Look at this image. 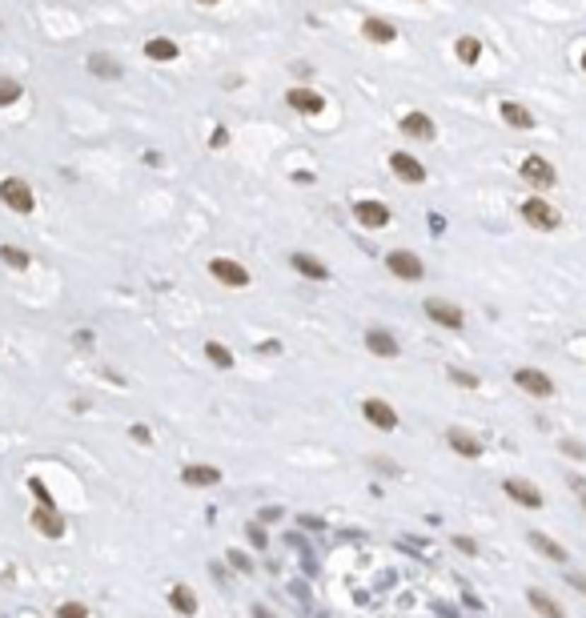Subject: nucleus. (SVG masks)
<instances>
[{
  "label": "nucleus",
  "instance_id": "4",
  "mask_svg": "<svg viewBox=\"0 0 586 618\" xmlns=\"http://www.w3.org/2000/svg\"><path fill=\"white\" fill-rule=\"evenodd\" d=\"M522 217H526V225H534V229H558V209H554V205H546L542 197L526 201Z\"/></svg>",
  "mask_w": 586,
  "mask_h": 618
},
{
  "label": "nucleus",
  "instance_id": "22",
  "mask_svg": "<svg viewBox=\"0 0 586 618\" xmlns=\"http://www.w3.org/2000/svg\"><path fill=\"white\" fill-rule=\"evenodd\" d=\"M145 57H149V61H177V45L165 40V37H153L149 45H145Z\"/></svg>",
  "mask_w": 586,
  "mask_h": 618
},
{
  "label": "nucleus",
  "instance_id": "32",
  "mask_svg": "<svg viewBox=\"0 0 586 618\" xmlns=\"http://www.w3.org/2000/svg\"><path fill=\"white\" fill-rule=\"evenodd\" d=\"M450 382H458V385H478L474 373H462V370H450Z\"/></svg>",
  "mask_w": 586,
  "mask_h": 618
},
{
  "label": "nucleus",
  "instance_id": "30",
  "mask_svg": "<svg viewBox=\"0 0 586 618\" xmlns=\"http://www.w3.org/2000/svg\"><path fill=\"white\" fill-rule=\"evenodd\" d=\"M562 450H566L570 457H586V445H582V442H574V438H562Z\"/></svg>",
  "mask_w": 586,
  "mask_h": 618
},
{
  "label": "nucleus",
  "instance_id": "28",
  "mask_svg": "<svg viewBox=\"0 0 586 618\" xmlns=\"http://www.w3.org/2000/svg\"><path fill=\"white\" fill-rule=\"evenodd\" d=\"M0 257H4V265H13V269H28V253H25V249L0 245Z\"/></svg>",
  "mask_w": 586,
  "mask_h": 618
},
{
  "label": "nucleus",
  "instance_id": "25",
  "mask_svg": "<svg viewBox=\"0 0 586 618\" xmlns=\"http://www.w3.org/2000/svg\"><path fill=\"white\" fill-rule=\"evenodd\" d=\"M530 542H534V550H542L546 558H554V562H566V550H562L558 542H550L542 530H530Z\"/></svg>",
  "mask_w": 586,
  "mask_h": 618
},
{
  "label": "nucleus",
  "instance_id": "24",
  "mask_svg": "<svg viewBox=\"0 0 586 618\" xmlns=\"http://www.w3.org/2000/svg\"><path fill=\"white\" fill-rule=\"evenodd\" d=\"M454 52H458V61H462V64H474L478 57H482V40H478V37H458Z\"/></svg>",
  "mask_w": 586,
  "mask_h": 618
},
{
  "label": "nucleus",
  "instance_id": "7",
  "mask_svg": "<svg viewBox=\"0 0 586 618\" xmlns=\"http://www.w3.org/2000/svg\"><path fill=\"white\" fill-rule=\"evenodd\" d=\"M426 313H430V322H438V325H446V330H462V309L458 305H450V301H442V297H434V301H426Z\"/></svg>",
  "mask_w": 586,
  "mask_h": 618
},
{
  "label": "nucleus",
  "instance_id": "26",
  "mask_svg": "<svg viewBox=\"0 0 586 618\" xmlns=\"http://www.w3.org/2000/svg\"><path fill=\"white\" fill-rule=\"evenodd\" d=\"M446 438H450V445H454L458 454H466V457H478V454H482V445H478L474 438H470V433H462V430H450Z\"/></svg>",
  "mask_w": 586,
  "mask_h": 618
},
{
  "label": "nucleus",
  "instance_id": "18",
  "mask_svg": "<svg viewBox=\"0 0 586 618\" xmlns=\"http://www.w3.org/2000/svg\"><path fill=\"white\" fill-rule=\"evenodd\" d=\"M362 28H365V37L374 40V45H389V40L398 37V28L389 25V21H377V16H370Z\"/></svg>",
  "mask_w": 586,
  "mask_h": 618
},
{
  "label": "nucleus",
  "instance_id": "3",
  "mask_svg": "<svg viewBox=\"0 0 586 618\" xmlns=\"http://www.w3.org/2000/svg\"><path fill=\"white\" fill-rule=\"evenodd\" d=\"M522 177H526V181H530L534 189L558 185V173H554V165H550L546 157H526V161H522Z\"/></svg>",
  "mask_w": 586,
  "mask_h": 618
},
{
  "label": "nucleus",
  "instance_id": "33",
  "mask_svg": "<svg viewBox=\"0 0 586 618\" xmlns=\"http://www.w3.org/2000/svg\"><path fill=\"white\" fill-rule=\"evenodd\" d=\"M250 542H253V546H265V534L257 530V526H250Z\"/></svg>",
  "mask_w": 586,
  "mask_h": 618
},
{
  "label": "nucleus",
  "instance_id": "12",
  "mask_svg": "<svg viewBox=\"0 0 586 618\" xmlns=\"http://www.w3.org/2000/svg\"><path fill=\"white\" fill-rule=\"evenodd\" d=\"M353 213H358V221L370 225V229H382V225H389V209L382 205V201H358V205H353Z\"/></svg>",
  "mask_w": 586,
  "mask_h": 618
},
{
  "label": "nucleus",
  "instance_id": "35",
  "mask_svg": "<svg viewBox=\"0 0 586 618\" xmlns=\"http://www.w3.org/2000/svg\"><path fill=\"white\" fill-rule=\"evenodd\" d=\"M197 4H217V0H197Z\"/></svg>",
  "mask_w": 586,
  "mask_h": 618
},
{
  "label": "nucleus",
  "instance_id": "8",
  "mask_svg": "<svg viewBox=\"0 0 586 618\" xmlns=\"http://www.w3.org/2000/svg\"><path fill=\"white\" fill-rule=\"evenodd\" d=\"M514 385L526 390V394H534V397H550V394H554V382H550L542 370H518V373H514Z\"/></svg>",
  "mask_w": 586,
  "mask_h": 618
},
{
  "label": "nucleus",
  "instance_id": "21",
  "mask_svg": "<svg viewBox=\"0 0 586 618\" xmlns=\"http://www.w3.org/2000/svg\"><path fill=\"white\" fill-rule=\"evenodd\" d=\"M169 602H173V610H181V614H197V594L189 590V586H173V590H169Z\"/></svg>",
  "mask_w": 586,
  "mask_h": 618
},
{
  "label": "nucleus",
  "instance_id": "15",
  "mask_svg": "<svg viewBox=\"0 0 586 618\" xmlns=\"http://www.w3.org/2000/svg\"><path fill=\"white\" fill-rule=\"evenodd\" d=\"M365 349L377 354V358H398V342H394V334H386V330H370V334H365Z\"/></svg>",
  "mask_w": 586,
  "mask_h": 618
},
{
  "label": "nucleus",
  "instance_id": "19",
  "mask_svg": "<svg viewBox=\"0 0 586 618\" xmlns=\"http://www.w3.org/2000/svg\"><path fill=\"white\" fill-rule=\"evenodd\" d=\"M502 121L510 124V129H530V124H534V117H530L522 105H514V100H502Z\"/></svg>",
  "mask_w": 586,
  "mask_h": 618
},
{
  "label": "nucleus",
  "instance_id": "34",
  "mask_svg": "<svg viewBox=\"0 0 586 618\" xmlns=\"http://www.w3.org/2000/svg\"><path fill=\"white\" fill-rule=\"evenodd\" d=\"M454 546H458V550H466V554H474V542H470V538H454Z\"/></svg>",
  "mask_w": 586,
  "mask_h": 618
},
{
  "label": "nucleus",
  "instance_id": "6",
  "mask_svg": "<svg viewBox=\"0 0 586 618\" xmlns=\"http://www.w3.org/2000/svg\"><path fill=\"white\" fill-rule=\"evenodd\" d=\"M209 273L217 277L221 285H229V289H241V285H250V273H245V265H238V261H229V257H217L209 265Z\"/></svg>",
  "mask_w": 586,
  "mask_h": 618
},
{
  "label": "nucleus",
  "instance_id": "5",
  "mask_svg": "<svg viewBox=\"0 0 586 618\" xmlns=\"http://www.w3.org/2000/svg\"><path fill=\"white\" fill-rule=\"evenodd\" d=\"M389 169H394L398 181H406V185H422L426 181V165L418 161V157H410V153H394V157H389Z\"/></svg>",
  "mask_w": 586,
  "mask_h": 618
},
{
  "label": "nucleus",
  "instance_id": "11",
  "mask_svg": "<svg viewBox=\"0 0 586 618\" xmlns=\"http://www.w3.org/2000/svg\"><path fill=\"white\" fill-rule=\"evenodd\" d=\"M506 494H510L518 506H526V510H538V506H542V494H538V486L522 482V478H506Z\"/></svg>",
  "mask_w": 586,
  "mask_h": 618
},
{
  "label": "nucleus",
  "instance_id": "16",
  "mask_svg": "<svg viewBox=\"0 0 586 618\" xmlns=\"http://www.w3.org/2000/svg\"><path fill=\"white\" fill-rule=\"evenodd\" d=\"M289 261H293V269H298L301 277H310V281H325V277H329V269H325L317 257H310V253H293Z\"/></svg>",
  "mask_w": 586,
  "mask_h": 618
},
{
  "label": "nucleus",
  "instance_id": "31",
  "mask_svg": "<svg viewBox=\"0 0 586 618\" xmlns=\"http://www.w3.org/2000/svg\"><path fill=\"white\" fill-rule=\"evenodd\" d=\"M61 618H85V606H81V602H64L61 606Z\"/></svg>",
  "mask_w": 586,
  "mask_h": 618
},
{
  "label": "nucleus",
  "instance_id": "9",
  "mask_svg": "<svg viewBox=\"0 0 586 618\" xmlns=\"http://www.w3.org/2000/svg\"><path fill=\"white\" fill-rule=\"evenodd\" d=\"M33 526H37L45 538H61V534H64V518L49 506V502H40V506L33 510Z\"/></svg>",
  "mask_w": 586,
  "mask_h": 618
},
{
  "label": "nucleus",
  "instance_id": "14",
  "mask_svg": "<svg viewBox=\"0 0 586 618\" xmlns=\"http://www.w3.org/2000/svg\"><path fill=\"white\" fill-rule=\"evenodd\" d=\"M402 133L414 136V141H434V121L426 112H406L402 117Z\"/></svg>",
  "mask_w": 586,
  "mask_h": 618
},
{
  "label": "nucleus",
  "instance_id": "2",
  "mask_svg": "<svg viewBox=\"0 0 586 618\" xmlns=\"http://www.w3.org/2000/svg\"><path fill=\"white\" fill-rule=\"evenodd\" d=\"M386 265H389L394 277H402V281H422V277H426L422 257H414V253H406V249H394V253L386 257Z\"/></svg>",
  "mask_w": 586,
  "mask_h": 618
},
{
  "label": "nucleus",
  "instance_id": "29",
  "mask_svg": "<svg viewBox=\"0 0 586 618\" xmlns=\"http://www.w3.org/2000/svg\"><path fill=\"white\" fill-rule=\"evenodd\" d=\"M20 100V85L13 76H0V105H16Z\"/></svg>",
  "mask_w": 586,
  "mask_h": 618
},
{
  "label": "nucleus",
  "instance_id": "17",
  "mask_svg": "<svg viewBox=\"0 0 586 618\" xmlns=\"http://www.w3.org/2000/svg\"><path fill=\"white\" fill-rule=\"evenodd\" d=\"M88 73L100 76V81H117V76H121V64L112 61L109 52H93V57H88Z\"/></svg>",
  "mask_w": 586,
  "mask_h": 618
},
{
  "label": "nucleus",
  "instance_id": "10",
  "mask_svg": "<svg viewBox=\"0 0 586 618\" xmlns=\"http://www.w3.org/2000/svg\"><path fill=\"white\" fill-rule=\"evenodd\" d=\"M362 414H365L370 426H377V430H394V426H398V414H394L382 397H370V402L362 406Z\"/></svg>",
  "mask_w": 586,
  "mask_h": 618
},
{
  "label": "nucleus",
  "instance_id": "37",
  "mask_svg": "<svg viewBox=\"0 0 586 618\" xmlns=\"http://www.w3.org/2000/svg\"><path fill=\"white\" fill-rule=\"evenodd\" d=\"M582 510H586V498H582Z\"/></svg>",
  "mask_w": 586,
  "mask_h": 618
},
{
  "label": "nucleus",
  "instance_id": "27",
  "mask_svg": "<svg viewBox=\"0 0 586 618\" xmlns=\"http://www.w3.org/2000/svg\"><path fill=\"white\" fill-rule=\"evenodd\" d=\"M205 354H209V361H213V366H221V370H229V366H233V354H229L221 342H205Z\"/></svg>",
  "mask_w": 586,
  "mask_h": 618
},
{
  "label": "nucleus",
  "instance_id": "20",
  "mask_svg": "<svg viewBox=\"0 0 586 618\" xmlns=\"http://www.w3.org/2000/svg\"><path fill=\"white\" fill-rule=\"evenodd\" d=\"M185 486H213L221 478V470H213V466H185Z\"/></svg>",
  "mask_w": 586,
  "mask_h": 618
},
{
  "label": "nucleus",
  "instance_id": "1",
  "mask_svg": "<svg viewBox=\"0 0 586 618\" xmlns=\"http://www.w3.org/2000/svg\"><path fill=\"white\" fill-rule=\"evenodd\" d=\"M0 201H4V205H8L13 213H33V209H37V197H33L28 181H20V177H8V181H0Z\"/></svg>",
  "mask_w": 586,
  "mask_h": 618
},
{
  "label": "nucleus",
  "instance_id": "13",
  "mask_svg": "<svg viewBox=\"0 0 586 618\" xmlns=\"http://www.w3.org/2000/svg\"><path fill=\"white\" fill-rule=\"evenodd\" d=\"M286 100H289V109H298V112H313V117L325 112V97H317L313 88H289Z\"/></svg>",
  "mask_w": 586,
  "mask_h": 618
},
{
  "label": "nucleus",
  "instance_id": "36",
  "mask_svg": "<svg viewBox=\"0 0 586 618\" xmlns=\"http://www.w3.org/2000/svg\"><path fill=\"white\" fill-rule=\"evenodd\" d=\"M582 64H586V52H582Z\"/></svg>",
  "mask_w": 586,
  "mask_h": 618
},
{
  "label": "nucleus",
  "instance_id": "23",
  "mask_svg": "<svg viewBox=\"0 0 586 618\" xmlns=\"http://www.w3.org/2000/svg\"><path fill=\"white\" fill-rule=\"evenodd\" d=\"M526 598H530V606H534L538 614H546V618H562V606L554 602V598H550L546 590H530Z\"/></svg>",
  "mask_w": 586,
  "mask_h": 618
}]
</instances>
